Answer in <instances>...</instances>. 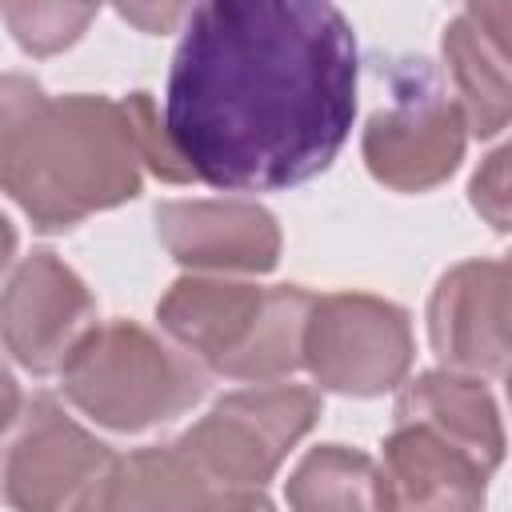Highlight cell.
<instances>
[{
	"label": "cell",
	"mask_w": 512,
	"mask_h": 512,
	"mask_svg": "<svg viewBox=\"0 0 512 512\" xmlns=\"http://www.w3.org/2000/svg\"><path fill=\"white\" fill-rule=\"evenodd\" d=\"M472 204H476V212L496 232L508 228V152L504 148L492 152L484 160V168L476 172V180H472Z\"/></svg>",
	"instance_id": "18"
},
{
	"label": "cell",
	"mask_w": 512,
	"mask_h": 512,
	"mask_svg": "<svg viewBox=\"0 0 512 512\" xmlns=\"http://www.w3.org/2000/svg\"><path fill=\"white\" fill-rule=\"evenodd\" d=\"M12 248H16V232H12V224L0 216V268L8 264V256H12Z\"/></svg>",
	"instance_id": "22"
},
{
	"label": "cell",
	"mask_w": 512,
	"mask_h": 512,
	"mask_svg": "<svg viewBox=\"0 0 512 512\" xmlns=\"http://www.w3.org/2000/svg\"><path fill=\"white\" fill-rule=\"evenodd\" d=\"M120 16L124 20H136L144 32H160V28L176 24V20H184L188 8H120Z\"/></svg>",
	"instance_id": "20"
},
{
	"label": "cell",
	"mask_w": 512,
	"mask_h": 512,
	"mask_svg": "<svg viewBox=\"0 0 512 512\" xmlns=\"http://www.w3.org/2000/svg\"><path fill=\"white\" fill-rule=\"evenodd\" d=\"M212 512H272V504L256 488H236V492H216Z\"/></svg>",
	"instance_id": "19"
},
{
	"label": "cell",
	"mask_w": 512,
	"mask_h": 512,
	"mask_svg": "<svg viewBox=\"0 0 512 512\" xmlns=\"http://www.w3.org/2000/svg\"><path fill=\"white\" fill-rule=\"evenodd\" d=\"M356 116V36L316 0L188 8L164 92V140L188 180L272 192L324 172Z\"/></svg>",
	"instance_id": "1"
},
{
	"label": "cell",
	"mask_w": 512,
	"mask_h": 512,
	"mask_svg": "<svg viewBox=\"0 0 512 512\" xmlns=\"http://www.w3.org/2000/svg\"><path fill=\"white\" fill-rule=\"evenodd\" d=\"M64 396L96 424L144 432L188 412L208 380L200 364L128 320L96 324L60 368Z\"/></svg>",
	"instance_id": "4"
},
{
	"label": "cell",
	"mask_w": 512,
	"mask_h": 512,
	"mask_svg": "<svg viewBox=\"0 0 512 512\" xmlns=\"http://www.w3.org/2000/svg\"><path fill=\"white\" fill-rule=\"evenodd\" d=\"M96 328L84 280L52 252H32L0 292V340L28 372H60Z\"/></svg>",
	"instance_id": "9"
},
{
	"label": "cell",
	"mask_w": 512,
	"mask_h": 512,
	"mask_svg": "<svg viewBox=\"0 0 512 512\" xmlns=\"http://www.w3.org/2000/svg\"><path fill=\"white\" fill-rule=\"evenodd\" d=\"M428 336L444 372L500 376L508 360V264H456L432 292Z\"/></svg>",
	"instance_id": "10"
},
{
	"label": "cell",
	"mask_w": 512,
	"mask_h": 512,
	"mask_svg": "<svg viewBox=\"0 0 512 512\" xmlns=\"http://www.w3.org/2000/svg\"><path fill=\"white\" fill-rule=\"evenodd\" d=\"M396 424H424L444 440L468 448L488 468L504 456V428L492 392L476 376L428 372L412 380L396 400Z\"/></svg>",
	"instance_id": "15"
},
{
	"label": "cell",
	"mask_w": 512,
	"mask_h": 512,
	"mask_svg": "<svg viewBox=\"0 0 512 512\" xmlns=\"http://www.w3.org/2000/svg\"><path fill=\"white\" fill-rule=\"evenodd\" d=\"M156 232L180 264L204 272H268L280 252L276 220L248 200H168Z\"/></svg>",
	"instance_id": "12"
},
{
	"label": "cell",
	"mask_w": 512,
	"mask_h": 512,
	"mask_svg": "<svg viewBox=\"0 0 512 512\" xmlns=\"http://www.w3.org/2000/svg\"><path fill=\"white\" fill-rule=\"evenodd\" d=\"M464 112L428 60H400L388 108L364 128L368 172L396 192H424L452 176L464 156Z\"/></svg>",
	"instance_id": "6"
},
{
	"label": "cell",
	"mask_w": 512,
	"mask_h": 512,
	"mask_svg": "<svg viewBox=\"0 0 512 512\" xmlns=\"http://www.w3.org/2000/svg\"><path fill=\"white\" fill-rule=\"evenodd\" d=\"M0 16L8 20L12 36L20 40V48H28L32 56H48L68 48L84 24L96 16V8H72V4H4Z\"/></svg>",
	"instance_id": "17"
},
{
	"label": "cell",
	"mask_w": 512,
	"mask_h": 512,
	"mask_svg": "<svg viewBox=\"0 0 512 512\" xmlns=\"http://www.w3.org/2000/svg\"><path fill=\"white\" fill-rule=\"evenodd\" d=\"M312 296L304 288H260L220 276H184L168 288L156 316L208 368L276 384L300 368V340Z\"/></svg>",
	"instance_id": "3"
},
{
	"label": "cell",
	"mask_w": 512,
	"mask_h": 512,
	"mask_svg": "<svg viewBox=\"0 0 512 512\" xmlns=\"http://www.w3.org/2000/svg\"><path fill=\"white\" fill-rule=\"evenodd\" d=\"M300 364L336 392L376 396L396 388L412 364L408 316L404 308L364 292L312 296Z\"/></svg>",
	"instance_id": "8"
},
{
	"label": "cell",
	"mask_w": 512,
	"mask_h": 512,
	"mask_svg": "<svg viewBox=\"0 0 512 512\" xmlns=\"http://www.w3.org/2000/svg\"><path fill=\"white\" fill-rule=\"evenodd\" d=\"M16 404H20L16 380H12V372H8V368H4V360H0V428L8 424V416L16 412Z\"/></svg>",
	"instance_id": "21"
},
{
	"label": "cell",
	"mask_w": 512,
	"mask_h": 512,
	"mask_svg": "<svg viewBox=\"0 0 512 512\" xmlns=\"http://www.w3.org/2000/svg\"><path fill=\"white\" fill-rule=\"evenodd\" d=\"M216 492L176 444H156L112 456L72 512H212Z\"/></svg>",
	"instance_id": "14"
},
{
	"label": "cell",
	"mask_w": 512,
	"mask_h": 512,
	"mask_svg": "<svg viewBox=\"0 0 512 512\" xmlns=\"http://www.w3.org/2000/svg\"><path fill=\"white\" fill-rule=\"evenodd\" d=\"M508 20L512 4H468L444 28V56L460 92L464 124L476 136H496L508 124Z\"/></svg>",
	"instance_id": "13"
},
{
	"label": "cell",
	"mask_w": 512,
	"mask_h": 512,
	"mask_svg": "<svg viewBox=\"0 0 512 512\" xmlns=\"http://www.w3.org/2000/svg\"><path fill=\"white\" fill-rule=\"evenodd\" d=\"M320 400L312 388L296 384H260L224 396L204 420H196L176 448L200 468V476L220 488H260L288 448L312 428Z\"/></svg>",
	"instance_id": "5"
},
{
	"label": "cell",
	"mask_w": 512,
	"mask_h": 512,
	"mask_svg": "<svg viewBox=\"0 0 512 512\" xmlns=\"http://www.w3.org/2000/svg\"><path fill=\"white\" fill-rule=\"evenodd\" d=\"M140 168L128 100L48 96L28 76H0V192L36 228H72L132 200Z\"/></svg>",
	"instance_id": "2"
},
{
	"label": "cell",
	"mask_w": 512,
	"mask_h": 512,
	"mask_svg": "<svg viewBox=\"0 0 512 512\" xmlns=\"http://www.w3.org/2000/svg\"><path fill=\"white\" fill-rule=\"evenodd\" d=\"M292 512H388L380 464L364 452L320 444L288 476Z\"/></svg>",
	"instance_id": "16"
},
{
	"label": "cell",
	"mask_w": 512,
	"mask_h": 512,
	"mask_svg": "<svg viewBox=\"0 0 512 512\" xmlns=\"http://www.w3.org/2000/svg\"><path fill=\"white\" fill-rule=\"evenodd\" d=\"M492 468L424 424H396L384 440L388 512H480Z\"/></svg>",
	"instance_id": "11"
},
{
	"label": "cell",
	"mask_w": 512,
	"mask_h": 512,
	"mask_svg": "<svg viewBox=\"0 0 512 512\" xmlns=\"http://www.w3.org/2000/svg\"><path fill=\"white\" fill-rule=\"evenodd\" d=\"M112 452L48 396H20L0 428V504L16 512H72Z\"/></svg>",
	"instance_id": "7"
}]
</instances>
